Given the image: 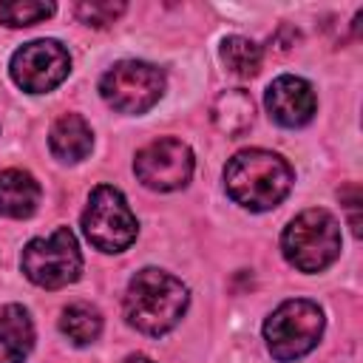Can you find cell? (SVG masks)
<instances>
[{
    "mask_svg": "<svg viewBox=\"0 0 363 363\" xmlns=\"http://www.w3.org/2000/svg\"><path fill=\"white\" fill-rule=\"evenodd\" d=\"M187 301L190 292L176 275L156 267H145L128 281L122 309H125V320L133 329L159 337L182 320Z\"/></svg>",
    "mask_w": 363,
    "mask_h": 363,
    "instance_id": "6da1fadb",
    "label": "cell"
},
{
    "mask_svg": "<svg viewBox=\"0 0 363 363\" xmlns=\"http://www.w3.org/2000/svg\"><path fill=\"white\" fill-rule=\"evenodd\" d=\"M292 179L289 162L261 147L238 150L224 167V187L230 199L252 213L278 207L286 199Z\"/></svg>",
    "mask_w": 363,
    "mask_h": 363,
    "instance_id": "7a4b0ae2",
    "label": "cell"
},
{
    "mask_svg": "<svg viewBox=\"0 0 363 363\" xmlns=\"http://www.w3.org/2000/svg\"><path fill=\"white\" fill-rule=\"evenodd\" d=\"M284 258L301 272H320L340 255V224L326 210H303L281 235Z\"/></svg>",
    "mask_w": 363,
    "mask_h": 363,
    "instance_id": "3957f363",
    "label": "cell"
},
{
    "mask_svg": "<svg viewBox=\"0 0 363 363\" xmlns=\"http://www.w3.org/2000/svg\"><path fill=\"white\" fill-rule=\"evenodd\" d=\"M323 335V312L315 301L289 298L264 323V340L275 360L289 363L309 354Z\"/></svg>",
    "mask_w": 363,
    "mask_h": 363,
    "instance_id": "277c9868",
    "label": "cell"
},
{
    "mask_svg": "<svg viewBox=\"0 0 363 363\" xmlns=\"http://www.w3.org/2000/svg\"><path fill=\"white\" fill-rule=\"evenodd\" d=\"M20 267L23 275L43 289H60L74 284L82 272V252L77 235L68 227H57L45 238H31L23 247Z\"/></svg>",
    "mask_w": 363,
    "mask_h": 363,
    "instance_id": "5b68a950",
    "label": "cell"
},
{
    "mask_svg": "<svg viewBox=\"0 0 363 363\" xmlns=\"http://www.w3.org/2000/svg\"><path fill=\"white\" fill-rule=\"evenodd\" d=\"M82 233L96 250L122 252L136 241L139 224L125 196L111 184H99L88 196V204L82 210Z\"/></svg>",
    "mask_w": 363,
    "mask_h": 363,
    "instance_id": "8992f818",
    "label": "cell"
},
{
    "mask_svg": "<svg viewBox=\"0 0 363 363\" xmlns=\"http://www.w3.org/2000/svg\"><path fill=\"white\" fill-rule=\"evenodd\" d=\"M99 94L113 111L139 116L162 99L164 71L142 60H122L102 74Z\"/></svg>",
    "mask_w": 363,
    "mask_h": 363,
    "instance_id": "52a82bcc",
    "label": "cell"
},
{
    "mask_svg": "<svg viewBox=\"0 0 363 363\" xmlns=\"http://www.w3.org/2000/svg\"><path fill=\"white\" fill-rule=\"evenodd\" d=\"M9 71L26 94H48L68 77L71 57L57 40H31L11 54Z\"/></svg>",
    "mask_w": 363,
    "mask_h": 363,
    "instance_id": "ba28073f",
    "label": "cell"
},
{
    "mask_svg": "<svg viewBox=\"0 0 363 363\" xmlns=\"http://www.w3.org/2000/svg\"><path fill=\"white\" fill-rule=\"evenodd\" d=\"M136 179L159 193L179 190L193 176V150L182 139H156L145 145L133 159Z\"/></svg>",
    "mask_w": 363,
    "mask_h": 363,
    "instance_id": "9c48e42d",
    "label": "cell"
},
{
    "mask_svg": "<svg viewBox=\"0 0 363 363\" xmlns=\"http://www.w3.org/2000/svg\"><path fill=\"white\" fill-rule=\"evenodd\" d=\"M264 105H267V113L284 128H301L318 111L312 85L292 74H284L269 82V88L264 94Z\"/></svg>",
    "mask_w": 363,
    "mask_h": 363,
    "instance_id": "30bf717a",
    "label": "cell"
},
{
    "mask_svg": "<svg viewBox=\"0 0 363 363\" xmlns=\"http://www.w3.org/2000/svg\"><path fill=\"white\" fill-rule=\"evenodd\" d=\"M34 346V323L26 306L6 303L0 309V363H23Z\"/></svg>",
    "mask_w": 363,
    "mask_h": 363,
    "instance_id": "8fae6325",
    "label": "cell"
},
{
    "mask_svg": "<svg viewBox=\"0 0 363 363\" xmlns=\"http://www.w3.org/2000/svg\"><path fill=\"white\" fill-rule=\"evenodd\" d=\"M48 147L51 153L65 162V164H77L82 162L91 147H94V133H91V125L79 116V113H65L54 122L51 133H48Z\"/></svg>",
    "mask_w": 363,
    "mask_h": 363,
    "instance_id": "7c38bea8",
    "label": "cell"
},
{
    "mask_svg": "<svg viewBox=\"0 0 363 363\" xmlns=\"http://www.w3.org/2000/svg\"><path fill=\"white\" fill-rule=\"evenodd\" d=\"M40 184L28 170H3L0 173V213L9 218H28L40 204Z\"/></svg>",
    "mask_w": 363,
    "mask_h": 363,
    "instance_id": "4fadbf2b",
    "label": "cell"
},
{
    "mask_svg": "<svg viewBox=\"0 0 363 363\" xmlns=\"http://www.w3.org/2000/svg\"><path fill=\"white\" fill-rule=\"evenodd\" d=\"M210 119H213V125L221 133L241 136L244 130H250V125L255 119L252 96L244 88H230V91L218 94L216 102H213V108H210Z\"/></svg>",
    "mask_w": 363,
    "mask_h": 363,
    "instance_id": "5bb4252c",
    "label": "cell"
},
{
    "mask_svg": "<svg viewBox=\"0 0 363 363\" xmlns=\"http://www.w3.org/2000/svg\"><path fill=\"white\" fill-rule=\"evenodd\" d=\"M60 332L74 343V346H88L99 337L102 332V315L91 303H71L60 315Z\"/></svg>",
    "mask_w": 363,
    "mask_h": 363,
    "instance_id": "9a60e30c",
    "label": "cell"
},
{
    "mask_svg": "<svg viewBox=\"0 0 363 363\" xmlns=\"http://www.w3.org/2000/svg\"><path fill=\"white\" fill-rule=\"evenodd\" d=\"M221 62L235 77H255L261 68V48L241 34L224 37L221 40Z\"/></svg>",
    "mask_w": 363,
    "mask_h": 363,
    "instance_id": "2e32d148",
    "label": "cell"
},
{
    "mask_svg": "<svg viewBox=\"0 0 363 363\" xmlns=\"http://www.w3.org/2000/svg\"><path fill=\"white\" fill-rule=\"evenodd\" d=\"M51 14H54V3H40V0H14V3L0 6V23H6L11 28L34 26Z\"/></svg>",
    "mask_w": 363,
    "mask_h": 363,
    "instance_id": "e0dca14e",
    "label": "cell"
},
{
    "mask_svg": "<svg viewBox=\"0 0 363 363\" xmlns=\"http://www.w3.org/2000/svg\"><path fill=\"white\" fill-rule=\"evenodd\" d=\"M74 11H77V17L85 26L105 28V26H111L125 11V3H99V0H91V3H77Z\"/></svg>",
    "mask_w": 363,
    "mask_h": 363,
    "instance_id": "ac0fdd59",
    "label": "cell"
},
{
    "mask_svg": "<svg viewBox=\"0 0 363 363\" xmlns=\"http://www.w3.org/2000/svg\"><path fill=\"white\" fill-rule=\"evenodd\" d=\"M340 201H346L352 233H354V235H360V216H357V207H360V190H357V184H349V187L340 193Z\"/></svg>",
    "mask_w": 363,
    "mask_h": 363,
    "instance_id": "d6986e66",
    "label": "cell"
},
{
    "mask_svg": "<svg viewBox=\"0 0 363 363\" xmlns=\"http://www.w3.org/2000/svg\"><path fill=\"white\" fill-rule=\"evenodd\" d=\"M122 363H153L150 357H145V354H130V357H125Z\"/></svg>",
    "mask_w": 363,
    "mask_h": 363,
    "instance_id": "ffe728a7",
    "label": "cell"
}]
</instances>
